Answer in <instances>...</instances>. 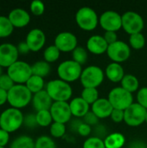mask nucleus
<instances>
[{"label":"nucleus","instance_id":"f257e3e1","mask_svg":"<svg viewBox=\"0 0 147 148\" xmlns=\"http://www.w3.org/2000/svg\"><path fill=\"white\" fill-rule=\"evenodd\" d=\"M23 121L24 116L20 109L9 108L0 114V128L11 134L23 125Z\"/></svg>","mask_w":147,"mask_h":148},{"label":"nucleus","instance_id":"f03ea898","mask_svg":"<svg viewBox=\"0 0 147 148\" xmlns=\"http://www.w3.org/2000/svg\"><path fill=\"white\" fill-rule=\"evenodd\" d=\"M32 93L25 84H15L8 91V103L10 108L21 109L27 107L32 101Z\"/></svg>","mask_w":147,"mask_h":148},{"label":"nucleus","instance_id":"7ed1b4c3","mask_svg":"<svg viewBox=\"0 0 147 148\" xmlns=\"http://www.w3.org/2000/svg\"><path fill=\"white\" fill-rule=\"evenodd\" d=\"M45 90L54 101H67L73 93L70 84L61 79L49 81Z\"/></svg>","mask_w":147,"mask_h":148},{"label":"nucleus","instance_id":"20e7f679","mask_svg":"<svg viewBox=\"0 0 147 148\" xmlns=\"http://www.w3.org/2000/svg\"><path fill=\"white\" fill-rule=\"evenodd\" d=\"M7 75L15 84H25L32 76L31 65L23 61H17L7 69Z\"/></svg>","mask_w":147,"mask_h":148},{"label":"nucleus","instance_id":"39448f33","mask_svg":"<svg viewBox=\"0 0 147 148\" xmlns=\"http://www.w3.org/2000/svg\"><path fill=\"white\" fill-rule=\"evenodd\" d=\"M108 101L115 109H120L125 111L133 102V97L132 93L126 91L122 87H117L113 88L108 94Z\"/></svg>","mask_w":147,"mask_h":148},{"label":"nucleus","instance_id":"423d86ee","mask_svg":"<svg viewBox=\"0 0 147 148\" xmlns=\"http://www.w3.org/2000/svg\"><path fill=\"white\" fill-rule=\"evenodd\" d=\"M82 73L81 65L74 60H67L59 64L57 68V74L61 80L66 82H75L81 78Z\"/></svg>","mask_w":147,"mask_h":148},{"label":"nucleus","instance_id":"0eeeda50","mask_svg":"<svg viewBox=\"0 0 147 148\" xmlns=\"http://www.w3.org/2000/svg\"><path fill=\"white\" fill-rule=\"evenodd\" d=\"M75 20L81 29L88 31L94 29L99 22L96 12L88 6L81 7L77 10Z\"/></svg>","mask_w":147,"mask_h":148},{"label":"nucleus","instance_id":"6e6552de","mask_svg":"<svg viewBox=\"0 0 147 148\" xmlns=\"http://www.w3.org/2000/svg\"><path fill=\"white\" fill-rule=\"evenodd\" d=\"M80 79L84 88H96L103 82L104 72L98 66H88L84 70H82Z\"/></svg>","mask_w":147,"mask_h":148},{"label":"nucleus","instance_id":"1a4fd4ad","mask_svg":"<svg viewBox=\"0 0 147 148\" xmlns=\"http://www.w3.org/2000/svg\"><path fill=\"white\" fill-rule=\"evenodd\" d=\"M124 113V121L130 127H138L146 121L147 110L139 103H133Z\"/></svg>","mask_w":147,"mask_h":148},{"label":"nucleus","instance_id":"9d476101","mask_svg":"<svg viewBox=\"0 0 147 148\" xmlns=\"http://www.w3.org/2000/svg\"><path fill=\"white\" fill-rule=\"evenodd\" d=\"M122 28L130 34L140 33L144 28V20L142 16L134 11H126L122 16Z\"/></svg>","mask_w":147,"mask_h":148},{"label":"nucleus","instance_id":"9b49d317","mask_svg":"<svg viewBox=\"0 0 147 148\" xmlns=\"http://www.w3.org/2000/svg\"><path fill=\"white\" fill-rule=\"evenodd\" d=\"M108 57L114 62H122L127 60L131 54L130 47L123 41L118 40L116 42L108 45L107 50Z\"/></svg>","mask_w":147,"mask_h":148},{"label":"nucleus","instance_id":"f8f14e48","mask_svg":"<svg viewBox=\"0 0 147 148\" xmlns=\"http://www.w3.org/2000/svg\"><path fill=\"white\" fill-rule=\"evenodd\" d=\"M99 23L106 31L116 32L122 27V16L116 11L107 10L101 15Z\"/></svg>","mask_w":147,"mask_h":148},{"label":"nucleus","instance_id":"ddd939ff","mask_svg":"<svg viewBox=\"0 0 147 148\" xmlns=\"http://www.w3.org/2000/svg\"><path fill=\"white\" fill-rule=\"evenodd\" d=\"M49 111L54 122L65 124L68 122L72 117L70 106L67 101H54Z\"/></svg>","mask_w":147,"mask_h":148},{"label":"nucleus","instance_id":"4468645a","mask_svg":"<svg viewBox=\"0 0 147 148\" xmlns=\"http://www.w3.org/2000/svg\"><path fill=\"white\" fill-rule=\"evenodd\" d=\"M19 52L14 44L5 42L0 44V66L9 68L18 61Z\"/></svg>","mask_w":147,"mask_h":148},{"label":"nucleus","instance_id":"2eb2a0df","mask_svg":"<svg viewBox=\"0 0 147 148\" xmlns=\"http://www.w3.org/2000/svg\"><path fill=\"white\" fill-rule=\"evenodd\" d=\"M77 42L75 35L68 31L61 32L55 38V45L62 52L73 51L77 47Z\"/></svg>","mask_w":147,"mask_h":148},{"label":"nucleus","instance_id":"dca6fc26","mask_svg":"<svg viewBox=\"0 0 147 148\" xmlns=\"http://www.w3.org/2000/svg\"><path fill=\"white\" fill-rule=\"evenodd\" d=\"M26 43L28 44L29 50L32 52H37L42 49L46 42V36L44 32L40 29H32L27 34Z\"/></svg>","mask_w":147,"mask_h":148},{"label":"nucleus","instance_id":"f3484780","mask_svg":"<svg viewBox=\"0 0 147 148\" xmlns=\"http://www.w3.org/2000/svg\"><path fill=\"white\" fill-rule=\"evenodd\" d=\"M8 18L14 28H23L30 22V15L29 12L21 8L12 10L8 15Z\"/></svg>","mask_w":147,"mask_h":148},{"label":"nucleus","instance_id":"a211bd4d","mask_svg":"<svg viewBox=\"0 0 147 148\" xmlns=\"http://www.w3.org/2000/svg\"><path fill=\"white\" fill-rule=\"evenodd\" d=\"M32 105L33 108L37 111H42V110H49L52 104L53 100L49 95L47 91L45 89L33 95L32 97Z\"/></svg>","mask_w":147,"mask_h":148},{"label":"nucleus","instance_id":"6ab92c4d","mask_svg":"<svg viewBox=\"0 0 147 148\" xmlns=\"http://www.w3.org/2000/svg\"><path fill=\"white\" fill-rule=\"evenodd\" d=\"M87 48L93 54L101 55L107 52L108 44L106 42L104 36L100 35H94L88 38L87 42Z\"/></svg>","mask_w":147,"mask_h":148},{"label":"nucleus","instance_id":"aec40b11","mask_svg":"<svg viewBox=\"0 0 147 148\" xmlns=\"http://www.w3.org/2000/svg\"><path fill=\"white\" fill-rule=\"evenodd\" d=\"M113 110V108L111 105L108 99L99 98L92 105V112L95 114V115L99 119H104V118L111 116Z\"/></svg>","mask_w":147,"mask_h":148},{"label":"nucleus","instance_id":"412c9836","mask_svg":"<svg viewBox=\"0 0 147 148\" xmlns=\"http://www.w3.org/2000/svg\"><path fill=\"white\" fill-rule=\"evenodd\" d=\"M69 106L72 115L77 118L84 117L89 112V104L86 102L81 97L74 98L70 101Z\"/></svg>","mask_w":147,"mask_h":148},{"label":"nucleus","instance_id":"4be33fe9","mask_svg":"<svg viewBox=\"0 0 147 148\" xmlns=\"http://www.w3.org/2000/svg\"><path fill=\"white\" fill-rule=\"evenodd\" d=\"M106 75L111 82H121L123 77L125 76L124 69L120 63L112 62L106 69Z\"/></svg>","mask_w":147,"mask_h":148},{"label":"nucleus","instance_id":"5701e85b","mask_svg":"<svg viewBox=\"0 0 147 148\" xmlns=\"http://www.w3.org/2000/svg\"><path fill=\"white\" fill-rule=\"evenodd\" d=\"M106 148H122L126 143L125 136L120 133H112L104 140Z\"/></svg>","mask_w":147,"mask_h":148},{"label":"nucleus","instance_id":"b1692460","mask_svg":"<svg viewBox=\"0 0 147 148\" xmlns=\"http://www.w3.org/2000/svg\"><path fill=\"white\" fill-rule=\"evenodd\" d=\"M139 82L138 78L131 74L125 75L121 81V87L130 93H133L139 89Z\"/></svg>","mask_w":147,"mask_h":148},{"label":"nucleus","instance_id":"393cba45","mask_svg":"<svg viewBox=\"0 0 147 148\" xmlns=\"http://www.w3.org/2000/svg\"><path fill=\"white\" fill-rule=\"evenodd\" d=\"M25 86L32 93V95H35V94L43 90L44 80H43V78H42L40 76L32 75V76L25 83Z\"/></svg>","mask_w":147,"mask_h":148},{"label":"nucleus","instance_id":"a878e982","mask_svg":"<svg viewBox=\"0 0 147 148\" xmlns=\"http://www.w3.org/2000/svg\"><path fill=\"white\" fill-rule=\"evenodd\" d=\"M32 75L40 76L42 78L46 77L50 72V65L46 61H38L31 65Z\"/></svg>","mask_w":147,"mask_h":148},{"label":"nucleus","instance_id":"bb28decb","mask_svg":"<svg viewBox=\"0 0 147 148\" xmlns=\"http://www.w3.org/2000/svg\"><path fill=\"white\" fill-rule=\"evenodd\" d=\"M10 148H35V141L28 135H21L11 142Z\"/></svg>","mask_w":147,"mask_h":148},{"label":"nucleus","instance_id":"cd10ccee","mask_svg":"<svg viewBox=\"0 0 147 148\" xmlns=\"http://www.w3.org/2000/svg\"><path fill=\"white\" fill-rule=\"evenodd\" d=\"M14 26L10 23L8 16H0V38L10 36L14 30Z\"/></svg>","mask_w":147,"mask_h":148},{"label":"nucleus","instance_id":"c85d7f7f","mask_svg":"<svg viewBox=\"0 0 147 148\" xmlns=\"http://www.w3.org/2000/svg\"><path fill=\"white\" fill-rule=\"evenodd\" d=\"M36 117L37 125L40 127H46L52 124L53 118L49 110H42V111L36 112Z\"/></svg>","mask_w":147,"mask_h":148},{"label":"nucleus","instance_id":"c756f323","mask_svg":"<svg viewBox=\"0 0 147 148\" xmlns=\"http://www.w3.org/2000/svg\"><path fill=\"white\" fill-rule=\"evenodd\" d=\"M60 53L61 51L59 50V49L54 44V45H50L49 47H47L43 52V57H44V61H46L47 62L50 63V62H54L55 61H57L60 57Z\"/></svg>","mask_w":147,"mask_h":148},{"label":"nucleus","instance_id":"7c9ffc66","mask_svg":"<svg viewBox=\"0 0 147 148\" xmlns=\"http://www.w3.org/2000/svg\"><path fill=\"white\" fill-rule=\"evenodd\" d=\"M81 97L88 102L89 105H93L98 99H99V92L97 88H84L81 92Z\"/></svg>","mask_w":147,"mask_h":148},{"label":"nucleus","instance_id":"2f4dec72","mask_svg":"<svg viewBox=\"0 0 147 148\" xmlns=\"http://www.w3.org/2000/svg\"><path fill=\"white\" fill-rule=\"evenodd\" d=\"M129 43L131 47L134 49H140L146 44V38L142 33H136L130 35Z\"/></svg>","mask_w":147,"mask_h":148},{"label":"nucleus","instance_id":"473e14b6","mask_svg":"<svg viewBox=\"0 0 147 148\" xmlns=\"http://www.w3.org/2000/svg\"><path fill=\"white\" fill-rule=\"evenodd\" d=\"M73 60L79 63L80 65H83L86 63L88 60V52L87 50L81 46H77L73 50Z\"/></svg>","mask_w":147,"mask_h":148},{"label":"nucleus","instance_id":"72a5a7b5","mask_svg":"<svg viewBox=\"0 0 147 148\" xmlns=\"http://www.w3.org/2000/svg\"><path fill=\"white\" fill-rule=\"evenodd\" d=\"M35 148H56L55 142L47 135L40 136L35 141Z\"/></svg>","mask_w":147,"mask_h":148},{"label":"nucleus","instance_id":"f704fd0d","mask_svg":"<svg viewBox=\"0 0 147 148\" xmlns=\"http://www.w3.org/2000/svg\"><path fill=\"white\" fill-rule=\"evenodd\" d=\"M50 134L54 138H61L66 133V127L65 124L59 123V122H53L50 125Z\"/></svg>","mask_w":147,"mask_h":148},{"label":"nucleus","instance_id":"c9c22d12","mask_svg":"<svg viewBox=\"0 0 147 148\" xmlns=\"http://www.w3.org/2000/svg\"><path fill=\"white\" fill-rule=\"evenodd\" d=\"M83 148H106L104 140L98 137H90L87 139L83 143Z\"/></svg>","mask_w":147,"mask_h":148},{"label":"nucleus","instance_id":"e433bc0d","mask_svg":"<svg viewBox=\"0 0 147 148\" xmlns=\"http://www.w3.org/2000/svg\"><path fill=\"white\" fill-rule=\"evenodd\" d=\"M30 11L35 16H42L44 13V3L40 0H34L30 3Z\"/></svg>","mask_w":147,"mask_h":148},{"label":"nucleus","instance_id":"4c0bfd02","mask_svg":"<svg viewBox=\"0 0 147 148\" xmlns=\"http://www.w3.org/2000/svg\"><path fill=\"white\" fill-rule=\"evenodd\" d=\"M15 86V82L12 81V79L6 74H3L0 76V88L9 91L10 88H12Z\"/></svg>","mask_w":147,"mask_h":148},{"label":"nucleus","instance_id":"58836bf2","mask_svg":"<svg viewBox=\"0 0 147 148\" xmlns=\"http://www.w3.org/2000/svg\"><path fill=\"white\" fill-rule=\"evenodd\" d=\"M138 103L147 110V87L141 88L137 94Z\"/></svg>","mask_w":147,"mask_h":148},{"label":"nucleus","instance_id":"ea45409f","mask_svg":"<svg viewBox=\"0 0 147 148\" xmlns=\"http://www.w3.org/2000/svg\"><path fill=\"white\" fill-rule=\"evenodd\" d=\"M84 123L88 124V126H97L99 123V118L95 115V114H94L92 111H89L84 117Z\"/></svg>","mask_w":147,"mask_h":148},{"label":"nucleus","instance_id":"a19ab883","mask_svg":"<svg viewBox=\"0 0 147 148\" xmlns=\"http://www.w3.org/2000/svg\"><path fill=\"white\" fill-rule=\"evenodd\" d=\"M23 125H25L29 128H34L37 127V121H36V114H29L24 116V121H23Z\"/></svg>","mask_w":147,"mask_h":148},{"label":"nucleus","instance_id":"79ce46f5","mask_svg":"<svg viewBox=\"0 0 147 148\" xmlns=\"http://www.w3.org/2000/svg\"><path fill=\"white\" fill-rule=\"evenodd\" d=\"M124 115H125V113L123 110H120V109H115L113 108L112 114H111V119L114 121V122H120L122 121H124Z\"/></svg>","mask_w":147,"mask_h":148},{"label":"nucleus","instance_id":"37998d69","mask_svg":"<svg viewBox=\"0 0 147 148\" xmlns=\"http://www.w3.org/2000/svg\"><path fill=\"white\" fill-rule=\"evenodd\" d=\"M94 134H95V137H98L101 140H105L106 137L107 136V128L102 126V125H97L95 126V128H94Z\"/></svg>","mask_w":147,"mask_h":148},{"label":"nucleus","instance_id":"c03bdc74","mask_svg":"<svg viewBox=\"0 0 147 148\" xmlns=\"http://www.w3.org/2000/svg\"><path fill=\"white\" fill-rule=\"evenodd\" d=\"M103 36H104V38H105V40H106V42H107L108 45H110L112 43H114V42H116L118 41L117 34L114 31H106Z\"/></svg>","mask_w":147,"mask_h":148},{"label":"nucleus","instance_id":"a18cd8bd","mask_svg":"<svg viewBox=\"0 0 147 148\" xmlns=\"http://www.w3.org/2000/svg\"><path fill=\"white\" fill-rule=\"evenodd\" d=\"M91 132H92L91 127L84 122L80 126V127L78 128V131H77V133L81 136H88L91 134Z\"/></svg>","mask_w":147,"mask_h":148},{"label":"nucleus","instance_id":"49530a36","mask_svg":"<svg viewBox=\"0 0 147 148\" xmlns=\"http://www.w3.org/2000/svg\"><path fill=\"white\" fill-rule=\"evenodd\" d=\"M10 140V134L0 128V147H5V146L9 143Z\"/></svg>","mask_w":147,"mask_h":148},{"label":"nucleus","instance_id":"de8ad7c7","mask_svg":"<svg viewBox=\"0 0 147 148\" xmlns=\"http://www.w3.org/2000/svg\"><path fill=\"white\" fill-rule=\"evenodd\" d=\"M16 47H17V49H18L19 54H27V53H29L30 51L29 50V46H28V44L26 43L25 41L19 42Z\"/></svg>","mask_w":147,"mask_h":148},{"label":"nucleus","instance_id":"09e8293b","mask_svg":"<svg viewBox=\"0 0 147 148\" xmlns=\"http://www.w3.org/2000/svg\"><path fill=\"white\" fill-rule=\"evenodd\" d=\"M8 102V92L0 88V107Z\"/></svg>","mask_w":147,"mask_h":148},{"label":"nucleus","instance_id":"8fccbe9b","mask_svg":"<svg viewBox=\"0 0 147 148\" xmlns=\"http://www.w3.org/2000/svg\"><path fill=\"white\" fill-rule=\"evenodd\" d=\"M128 148H146V146L140 140H134L130 143Z\"/></svg>","mask_w":147,"mask_h":148},{"label":"nucleus","instance_id":"3c124183","mask_svg":"<svg viewBox=\"0 0 147 148\" xmlns=\"http://www.w3.org/2000/svg\"><path fill=\"white\" fill-rule=\"evenodd\" d=\"M83 122L81 121H80L79 119H77V120H75V121H71V125H70V127H71V129L72 130H74V131H78V128L80 127V126L82 124Z\"/></svg>","mask_w":147,"mask_h":148},{"label":"nucleus","instance_id":"603ef678","mask_svg":"<svg viewBox=\"0 0 147 148\" xmlns=\"http://www.w3.org/2000/svg\"><path fill=\"white\" fill-rule=\"evenodd\" d=\"M3 74V67H1V66H0V76H1Z\"/></svg>","mask_w":147,"mask_h":148},{"label":"nucleus","instance_id":"864d4df0","mask_svg":"<svg viewBox=\"0 0 147 148\" xmlns=\"http://www.w3.org/2000/svg\"><path fill=\"white\" fill-rule=\"evenodd\" d=\"M146 122L147 123V113H146Z\"/></svg>","mask_w":147,"mask_h":148},{"label":"nucleus","instance_id":"5fc2aeb1","mask_svg":"<svg viewBox=\"0 0 147 148\" xmlns=\"http://www.w3.org/2000/svg\"><path fill=\"white\" fill-rule=\"evenodd\" d=\"M0 148H5V147H0Z\"/></svg>","mask_w":147,"mask_h":148},{"label":"nucleus","instance_id":"6e6d98bb","mask_svg":"<svg viewBox=\"0 0 147 148\" xmlns=\"http://www.w3.org/2000/svg\"><path fill=\"white\" fill-rule=\"evenodd\" d=\"M146 148H147V147H146Z\"/></svg>","mask_w":147,"mask_h":148}]
</instances>
